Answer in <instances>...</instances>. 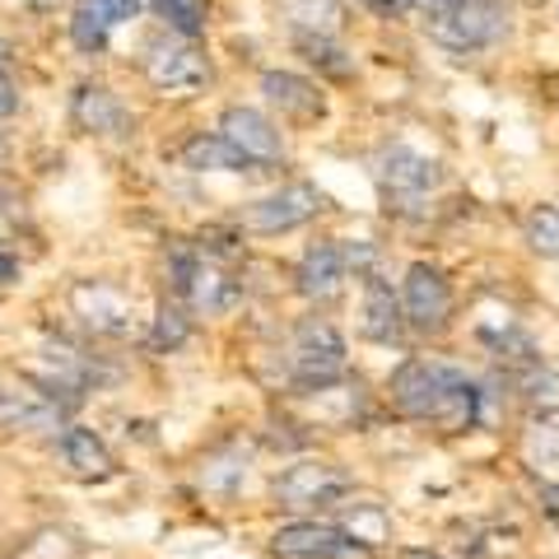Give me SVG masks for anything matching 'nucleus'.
Here are the masks:
<instances>
[{
    "label": "nucleus",
    "mask_w": 559,
    "mask_h": 559,
    "mask_svg": "<svg viewBox=\"0 0 559 559\" xmlns=\"http://www.w3.org/2000/svg\"><path fill=\"white\" fill-rule=\"evenodd\" d=\"M392 401L401 415L429 419L448 433L471 429L480 419V392L462 369L443 359H406L392 373Z\"/></svg>",
    "instance_id": "f257e3e1"
},
{
    "label": "nucleus",
    "mask_w": 559,
    "mask_h": 559,
    "mask_svg": "<svg viewBox=\"0 0 559 559\" xmlns=\"http://www.w3.org/2000/svg\"><path fill=\"white\" fill-rule=\"evenodd\" d=\"M289 378L299 388H331V382L345 378V341L331 322H304L294 331V345H289Z\"/></svg>",
    "instance_id": "f03ea898"
},
{
    "label": "nucleus",
    "mask_w": 559,
    "mask_h": 559,
    "mask_svg": "<svg viewBox=\"0 0 559 559\" xmlns=\"http://www.w3.org/2000/svg\"><path fill=\"white\" fill-rule=\"evenodd\" d=\"M145 80L159 94H201L210 84V61L197 43L173 33V38H154L145 47Z\"/></svg>",
    "instance_id": "7ed1b4c3"
},
{
    "label": "nucleus",
    "mask_w": 559,
    "mask_h": 559,
    "mask_svg": "<svg viewBox=\"0 0 559 559\" xmlns=\"http://www.w3.org/2000/svg\"><path fill=\"white\" fill-rule=\"evenodd\" d=\"M345 495H349V476L341 466L318 462V457H304V462H294V466H285L275 476V499L285 503V509H294V513L331 509V503L345 499Z\"/></svg>",
    "instance_id": "20e7f679"
},
{
    "label": "nucleus",
    "mask_w": 559,
    "mask_h": 559,
    "mask_svg": "<svg viewBox=\"0 0 559 559\" xmlns=\"http://www.w3.org/2000/svg\"><path fill=\"white\" fill-rule=\"evenodd\" d=\"M173 285H178L187 308L201 312V318H215V312H229L238 304V280L229 271H219L215 261L201 252L173 257Z\"/></svg>",
    "instance_id": "39448f33"
},
{
    "label": "nucleus",
    "mask_w": 559,
    "mask_h": 559,
    "mask_svg": "<svg viewBox=\"0 0 559 559\" xmlns=\"http://www.w3.org/2000/svg\"><path fill=\"white\" fill-rule=\"evenodd\" d=\"M271 550L280 559H373V546L331 522H289L271 536Z\"/></svg>",
    "instance_id": "423d86ee"
},
{
    "label": "nucleus",
    "mask_w": 559,
    "mask_h": 559,
    "mask_svg": "<svg viewBox=\"0 0 559 559\" xmlns=\"http://www.w3.org/2000/svg\"><path fill=\"white\" fill-rule=\"evenodd\" d=\"M503 28H509V14H503V5H495V0H466V5L448 10L429 24L433 43L448 51H480L489 43H499Z\"/></svg>",
    "instance_id": "0eeeda50"
},
{
    "label": "nucleus",
    "mask_w": 559,
    "mask_h": 559,
    "mask_svg": "<svg viewBox=\"0 0 559 559\" xmlns=\"http://www.w3.org/2000/svg\"><path fill=\"white\" fill-rule=\"evenodd\" d=\"M401 308H406V326L425 331H443L448 318H452V285L443 280L439 266H429V261H415L406 271V289H401Z\"/></svg>",
    "instance_id": "6e6552de"
},
{
    "label": "nucleus",
    "mask_w": 559,
    "mask_h": 559,
    "mask_svg": "<svg viewBox=\"0 0 559 559\" xmlns=\"http://www.w3.org/2000/svg\"><path fill=\"white\" fill-rule=\"evenodd\" d=\"M378 182H382V197L396 210H411L439 187V164L406 145H392V150H382V159H378Z\"/></svg>",
    "instance_id": "1a4fd4ad"
},
{
    "label": "nucleus",
    "mask_w": 559,
    "mask_h": 559,
    "mask_svg": "<svg viewBox=\"0 0 559 559\" xmlns=\"http://www.w3.org/2000/svg\"><path fill=\"white\" fill-rule=\"evenodd\" d=\"M318 210H322V191L318 187L289 182V187L271 191V197L252 201L248 215H242V224H248L252 234H289V229H299V224H308Z\"/></svg>",
    "instance_id": "9d476101"
},
{
    "label": "nucleus",
    "mask_w": 559,
    "mask_h": 559,
    "mask_svg": "<svg viewBox=\"0 0 559 559\" xmlns=\"http://www.w3.org/2000/svg\"><path fill=\"white\" fill-rule=\"evenodd\" d=\"M219 135L229 140V145H234L252 168L285 159V140H280V127H275L266 112H257V108H224Z\"/></svg>",
    "instance_id": "9b49d317"
},
{
    "label": "nucleus",
    "mask_w": 559,
    "mask_h": 559,
    "mask_svg": "<svg viewBox=\"0 0 559 559\" xmlns=\"http://www.w3.org/2000/svg\"><path fill=\"white\" fill-rule=\"evenodd\" d=\"M66 401L51 396L47 388H5L0 382V425L5 429H24V433H43V429H61Z\"/></svg>",
    "instance_id": "f8f14e48"
},
{
    "label": "nucleus",
    "mask_w": 559,
    "mask_h": 559,
    "mask_svg": "<svg viewBox=\"0 0 559 559\" xmlns=\"http://www.w3.org/2000/svg\"><path fill=\"white\" fill-rule=\"evenodd\" d=\"M135 14H140V0H80L75 20H70V38L84 51H103L112 33L121 24H131Z\"/></svg>",
    "instance_id": "ddd939ff"
},
{
    "label": "nucleus",
    "mask_w": 559,
    "mask_h": 559,
    "mask_svg": "<svg viewBox=\"0 0 559 559\" xmlns=\"http://www.w3.org/2000/svg\"><path fill=\"white\" fill-rule=\"evenodd\" d=\"M70 112H75V127L90 135H127L131 131V112L108 84H80L75 98H70Z\"/></svg>",
    "instance_id": "4468645a"
},
{
    "label": "nucleus",
    "mask_w": 559,
    "mask_h": 559,
    "mask_svg": "<svg viewBox=\"0 0 559 559\" xmlns=\"http://www.w3.org/2000/svg\"><path fill=\"white\" fill-rule=\"evenodd\" d=\"M345 275H349V266H345V252H341V242H312V248L304 252V261H299V294L304 299H312V304H331L336 294L345 289Z\"/></svg>",
    "instance_id": "2eb2a0df"
},
{
    "label": "nucleus",
    "mask_w": 559,
    "mask_h": 559,
    "mask_svg": "<svg viewBox=\"0 0 559 559\" xmlns=\"http://www.w3.org/2000/svg\"><path fill=\"white\" fill-rule=\"evenodd\" d=\"M57 448H61L66 471H70V476H80V480H108L112 471H117L108 443H103L94 429L70 425V429L61 433V443H57Z\"/></svg>",
    "instance_id": "dca6fc26"
},
{
    "label": "nucleus",
    "mask_w": 559,
    "mask_h": 559,
    "mask_svg": "<svg viewBox=\"0 0 559 559\" xmlns=\"http://www.w3.org/2000/svg\"><path fill=\"white\" fill-rule=\"evenodd\" d=\"M280 14L294 38H341L345 33V0H280Z\"/></svg>",
    "instance_id": "f3484780"
},
{
    "label": "nucleus",
    "mask_w": 559,
    "mask_h": 559,
    "mask_svg": "<svg viewBox=\"0 0 559 559\" xmlns=\"http://www.w3.org/2000/svg\"><path fill=\"white\" fill-rule=\"evenodd\" d=\"M261 94H266L271 108H280L285 117H299V121L322 112L318 84L304 80V75H294V70H266V75H261Z\"/></svg>",
    "instance_id": "a211bd4d"
},
{
    "label": "nucleus",
    "mask_w": 559,
    "mask_h": 559,
    "mask_svg": "<svg viewBox=\"0 0 559 559\" xmlns=\"http://www.w3.org/2000/svg\"><path fill=\"white\" fill-rule=\"evenodd\" d=\"M401 331H406V308H401L388 280L369 275V289H364V336L392 345L401 341Z\"/></svg>",
    "instance_id": "6ab92c4d"
},
{
    "label": "nucleus",
    "mask_w": 559,
    "mask_h": 559,
    "mask_svg": "<svg viewBox=\"0 0 559 559\" xmlns=\"http://www.w3.org/2000/svg\"><path fill=\"white\" fill-rule=\"evenodd\" d=\"M182 168H191V173H242L252 164L242 159V154L219 131H201V135H191L182 145Z\"/></svg>",
    "instance_id": "aec40b11"
},
{
    "label": "nucleus",
    "mask_w": 559,
    "mask_h": 559,
    "mask_svg": "<svg viewBox=\"0 0 559 559\" xmlns=\"http://www.w3.org/2000/svg\"><path fill=\"white\" fill-rule=\"evenodd\" d=\"M75 312L84 318V326L94 331H108V336H121L131 326V312L121 304V294L103 289V285H80L75 289Z\"/></svg>",
    "instance_id": "412c9836"
},
{
    "label": "nucleus",
    "mask_w": 559,
    "mask_h": 559,
    "mask_svg": "<svg viewBox=\"0 0 559 559\" xmlns=\"http://www.w3.org/2000/svg\"><path fill=\"white\" fill-rule=\"evenodd\" d=\"M154 5H159L164 24L178 33V38H187V43H197L205 33V24H210V5H205V0H154Z\"/></svg>",
    "instance_id": "4be33fe9"
},
{
    "label": "nucleus",
    "mask_w": 559,
    "mask_h": 559,
    "mask_svg": "<svg viewBox=\"0 0 559 559\" xmlns=\"http://www.w3.org/2000/svg\"><path fill=\"white\" fill-rule=\"evenodd\" d=\"M527 242L540 257H555L559 261V205H540L527 215Z\"/></svg>",
    "instance_id": "5701e85b"
},
{
    "label": "nucleus",
    "mask_w": 559,
    "mask_h": 559,
    "mask_svg": "<svg viewBox=\"0 0 559 559\" xmlns=\"http://www.w3.org/2000/svg\"><path fill=\"white\" fill-rule=\"evenodd\" d=\"M522 396H527L540 415H559V373L527 369V373H522Z\"/></svg>",
    "instance_id": "b1692460"
},
{
    "label": "nucleus",
    "mask_w": 559,
    "mask_h": 559,
    "mask_svg": "<svg viewBox=\"0 0 559 559\" xmlns=\"http://www.w3.org/2000/svg\"><path fill=\"white\" fill-rule=\"evenodd\" d=\"M349 536L373 546V540L388 536V513H382L378 503H349Z\"/></svg>",
    "instance_id": "393cba45"
},
{
    "label": "nucleus",
    "mask_w": 559,
    "mask_h": 559,
    "mask_svg": "<svg viewBox=\"0 0 559 559\" xmlns=\"http://www.w3.org/2000/svg\"><path fill=\"white\" fill-rule=\"evenodd\" d=\"M187 318H182V308H159V318H154V349H178L187 341Z\"/></svg>",
    "instance_id": "a878e982"
},
{
    "label": "nucleus",
    "mask_w": 559,
    "mask_h": 559,
    "mask_svg": "<svg viewBox=\"0 0 559 559\" xmlns=\"http://www.w3.org/2000/svg\"><path fill=\"white\" fill-rule=\"evenodd\" d=\"M331 43H336V38H299V51H308V61L331 70V75H349V61H341L345 51L331 47Z\"/></svg>",
    "instance_id": "bb28decb"
},
{
    "label": "nucleus",
    "mask_w": 559,
    "mask_h": 559,
    "mask_svg": "<svg viewBox=\"0 0 559 559\" xmlns=\"http://www.w3.org/2000/svg\"><path fill=\"white\" fill-rule=\"evenodd\" d=\"M527 452H532V457H540V466L559 471V429L555 425H536L532 439H527Z\"/></svg>",
    "instance_id": "cd10ccee"
},
{
    "label": "nucleus",
    "mask_w": 559,
    "mask_h": 559,
    "mask_svg": "<svg viewBox=\"0 0 559 559\" xmlns=\"http://www.w3.org/2000/svg\"><path fill=\"white\" fill-rule=\"evenodd\" d=\"M341 252H345V266H349V271H359V275H369V271H373V257H378V252H373V242H364V238H359V242H349V248H341Z\"/></svg>",
    "instance_id": "c85d7f7f"
},
{
    "label": "nucleus",
    "mask_w": 559,
    "mask_h": 559,
    "mask_svg": "<svg viewBox=\"0 0 559 559\" xmlns=\"http://www.w3.org/2000/svg\"><path fill=\"white\" fill-rule=\"evenodd\" d=\"M406 5H415L419 14H429V20H439V14H448V10L466 5V0H406Z\"/></svg>",
    "instance_id": "c756f323"
},
{
    "label": "nucleus",
    "mask_w": 559,
    "mask_h": 559,
    "mask_svg": "<svg viewBox=\"0 0 559 559\" xmlns=\"http://www.w3.org/2000/svg\"><path fill=\"white\" fill-rule=\"evenodd\" d=\"M14 108H20V94H14V84L0 75V117H10Z\"/></svg>",
    "instance_id": "7c9ffc66"
},
{
    "label": "nucleus",
    "mask_w": 559,
    "mask_h": 559,
    "mask_svg": "<svg viewBox=\"0 0 559 559\" xmlns=\"http://www.w3.org/2000/svg\"><path fill=\"white\" fill-rule=\"evenodd\" d=\"M359 5H364V10H373V14H388V20H392V14L406 5V0H359Z\"/></svg>",
    "instance_id": "2f4dec72"
},
{
    "label": "nucleus",
    "mask_w": 559,
    "mask_h": 559,
    "mask_svg": "<svg viewBox=\"0 0 559 559\" xmlns=\"http://www.w3.org/2000/svg\"><path fill=\"white\" fill-rule=\"evenodd\" d=\"M14 275H20V261H14V257H0V280H14Z\"/></svg>",
    "instance_id": "473e14b6"
},
{
    "label": "nucleus",
    "mask_w": 559,
    "mask_h": 559,
    "mask_svg": "<svg viewBox=\"0 0 559 559\" xmlns=\"http://www.w3.org/2000/svg\"><path fill=\"white\" fill-rule=\"evenodd\" d=\"M401 559H443L439 550H401Z\"/></svg>",
    "instance_id": "72a5a7b5"
},
{
    "label": "nucleus",
    "mask_w": 559,
    "mask_h": 559,
    "mask_svg": "<svg viewBox=\"0 0 559 559\" xmlns=\"http://www.w3.org/2000/svg\"><path fill=\"white\" fill-rule=\"evenodd\" d=\"M28 5H33V10H57L61 0H28Z\"/></svg>",
    "instance_id": "f704fd0d"
},
{
    "label": "nucleus",
    "mask_w": 559,
    "mask_h": 559,
    "mask_svg": "<svg viewBox=\"0 0 559 559\" xmlns=\"http://www.w3.org/2000/svg\"><path fill=\"white\" fill-rule=\"evenodd\" d=\"M5 57H10V51H5V43H0V66H5Z\"/></svg>",
    "instance_id": "c9c22d12"
},
{
    "label": "nucleus",
    "mask_w": 559,
    "mask_h": 559,
    "mask_svg": "<svg viewBox=\"0 0 559 559\" xmlns=\"http://www.w3.org/2000/svg\"><path fill=\"white\" fill-rule=\"evenodd\" d=\"M0 150H5V140H0Z\"/></svg>",
    "instance_id": "e433bc0d"
}]
</instances>
